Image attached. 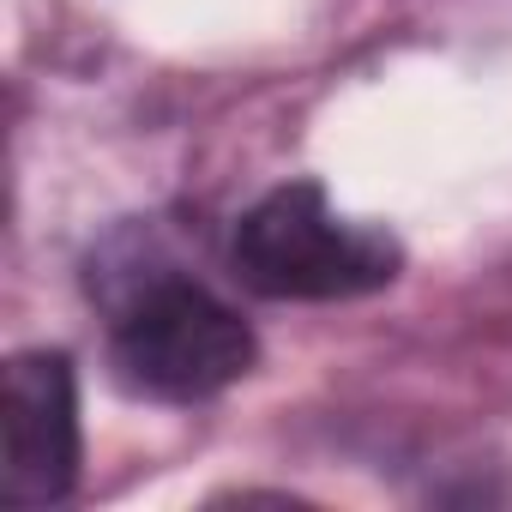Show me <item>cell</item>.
Wrapping results in <instances>:
<instances>
[{"instance_id":"1","label":"cell","mask_w":512,"mask_h":512,"mask_svg":"<svg viewBox=\"0 0 512 512\" xmlns=\"http://www.w3.org/2000/svg\"><path fill=\"white\" fill-rule=\"evenodd\" d=\"M404 266V247L332 211L326 187L290 181L272 187L235 223V278L272 302H350L386 290Z\"/></svg>"},{"instance_id":"2","label":"cell","mask_w":512,"mask_h":512,"mask_svg":"<svg viewBox=\"0 0 512 512\" xmlns=\"http://www.w3.org/2000/svg\"><path fill=\"white\" fill-rule=\"evenodd\" d=\"M260 344L253 326L187 278H151L115 320V368L133 392L163 404H199L229 392Z\"/></svg>"},{"instance_id":"3","label":"cell","mask_w":512,"mask_h":512,"mask_svg":"<svg viewBox=\"0 0 512 512\" xmlns=\"http://www.w3.org/2000/svg\"><path fill=\"white\" fill-rule=\"evenodd\" d=\"M79 482V380L61 350H19L0 392V500L55 506Z\"/></svg>"}]
</instances>
